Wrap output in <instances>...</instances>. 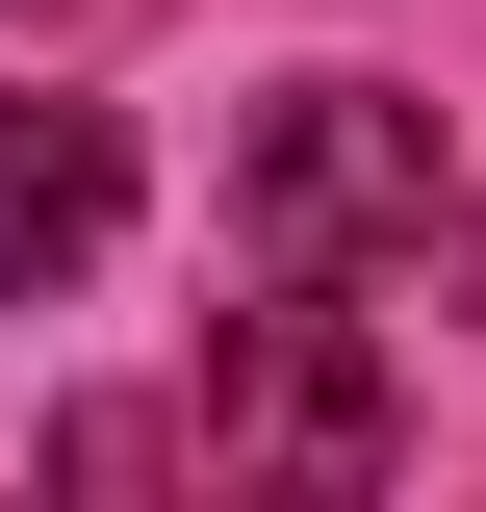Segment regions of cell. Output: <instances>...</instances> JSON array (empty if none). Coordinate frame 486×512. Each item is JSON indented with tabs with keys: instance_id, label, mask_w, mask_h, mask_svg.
I'll use <instances>...</instances> for the list:
<instances>
[{
	"instance_id": "obj_1",
	"label": "cell",
	"mask_w": 486,
	"mask_h": 512,
	"mask_svg": "<svg viewBox=\"0 0 486 512\" xmlns=\"http://www.w3.org/2000/svg\"><path fill=\"white\" fill-rule=\"evenodd\" d=\"M384 231L435 256V103L410 77H282L256 154H231V256L256 282H333V256H384Z\"/></svg>"
},
{
	"instance_id": "obj_2",
	"label": "cell",
	"mask_w": 486,
	"mask_h": 512,
	"mask_svg": "<svg viewBox=\"0 0 486 512\" xmlns=\"http://www.w3.org/2000/svg\"><path fill=\"white\" fill-rule=\"evenodd\" d=\"M205 410H231V461H307V487H384V461H410V410H384V359H359L333 282H256V308L205 333Z\"/></svg>"
},
{
	"instance_id": "obj_3",
	"label": "cell",
	"mask_w": 486,
	"mask_h": 512,
	"mask_svg": "<svg viewBox=\"0 0 486 512\" xmlns=\"http://www.w3.org/2000/svg\"><path fill=\"white\" fill-rule=\"evenodd\" d=\"M103 231H128V128L103 103H0V308H52Z\"/></svg>"
}]
</instances>
